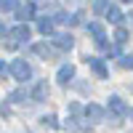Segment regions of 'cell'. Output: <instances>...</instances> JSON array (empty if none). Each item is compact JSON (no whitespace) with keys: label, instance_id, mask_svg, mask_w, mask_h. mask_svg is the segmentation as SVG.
Returning <instances> with one entry per match:
<instances>
[{"label":"cell","instance_id":"cell-1","mask_svg":"<svg viewBox=\"0 0 133 133\" xmlns=\"http://www.w3.org/2000/svg\"><path fill=\"white\" fill-rule=\"evenodd\" d=\"M11 72H14L16 80H29V75H32L29 64H27V61H21V59H16L14 64H11Z\"/></svg>","mask_w":133,"mask_h":133},{"label":"cell","instance_id":"cell-2","mask_svg":"<svg viewBox=\"0 0 133 133\" xmlns=\"http://www.w3.org/2000/svg\"><path fill=\"white\" fill-rule=\"evenodd\" d=\"M88 32L93 35V40H96V45H98V48H107V35H104V27H101V24L91 21V24H88Z\"/></svg>","mask_w":133,"mask_h":133},{"label":"cell","instance_id":"cell-3","mask_svg":"<svg viewBox=\"0 0 133 133\" xmlns=\"http://www.w3.org/2000/svg\"><path fill=\"white\" fill-rule=\"evenodd\" d=\"M109 112H115L117 117H123V115L128 112V107L123 104V98H117V96H112V98H109Z\"/></svg>","mask_w":133,"mask_h":133},{"label":"cell","instance_id":"cell-4","mask_svg":"<svg viewBox=\"0 0 133 133\" xmlns=\"http://www.w3.org/2000/svg\"><path fill=\"white\" fill-rule=\"evenodd\" d=\"M72 77H75V66H72V64H64V66H61V69H59V75H56V80L66 85V83H69V80H72Z\"/></svg>","mask_w":133,"mask_h":133},{"label":"cell","instance_id":"cell-5","mask_svg":"<svg viewBox=\"0 0 133 133\" xmlns=\"http://www.w3.org/2000/svg\"><path fill=\"white\" fill-rule=\"evenodd\" d=\"M53 45L56 48H61V51H66V48H72V35H53Z\"/></svg>","mask_w":133,"mask_h":133},{"label":"cell","instance_id":"cell-6","mask_svg":"<svg viewBox=\"0 0 133 133\" xmlns=\"http://www.w3.org/2000/svg\"><path fill=\"white\" fill-rule=\"evenodd\" d=\"M107 21H112V24H123V14H120V8L109 5V11H107Z\"/></svg>","mask_w":133,"mask_h":133},{"label":"cell","instance_id":"cell-7","mask_svg":"<svg viewBox=\"0 0 133 133\" xmlns=\"http://www.w3.org/2000/svg\"><path fill=\"white\" fill-rule=\"evenodd\" d=\"M37 29H40V35H53V19H40Z\"/></svg>","mask_w":133,"mask_h":133},{"label":"cell","instance_id":"cell-8","mask_svg":"<svg viewBox=\"0 0 133 133\" xmlns=\"http://www.w3.org/2000/svg\"><path fill=\"white\" fill-rule=\"evenodd\" d=\"M85 115L91 117V120H96V123H98V120L104 117V112H101V107H96V104H88V107H85Z\"/></svg>","mask_w":133,"mask_h":133},{"label":"cell","instance_id":"cell-9","mask_svg":"<svg viewBox=\"0 0 133 133\" xmlns=\"http://www.w3.org/2000/svg\"><path fill=\"white\" fill-rule=\"evenodd\" d=\"M88 64L93 66V72H96L98 77H101V80H104V77H107V66H104L101 61H98V59H93V56H91V59H88Z\"/></svg>","mask_w":133,"mask_h":133},{"label":"cell","instance_id":"cell-10","mask_svg":"<svg viewBox=\"0 0 133 133\" xmlns=\"http://www.w3.org/2000/svg\"><path fill=\"white\" fill-rule=\"evenodd\" d=\"M32 14H35V5H32V3H27L24 8H19V19H21V21H29V19H35Z\"/></svg>","mask_w":133,"mask_h":133},{"label":"cell","instance_id":"cell-11","mask_svg":"<svg viewBox=\"0 0 133 133\" xmlns=\"http://www.w3.org/2000/svg\"><path fill=\"white\" fill-rule=\"evenodd\" d=\"M32 51H35L37 56H43V59H51V48H48V43H37V45H32Z\"/></svg>","mask_w":133,"mask_h":133},{"label":"cell","instance_id":"cell-12","mask_svg":"<svg viewBox=\"0 0 133 133\" xmlns=\"http://www.w3.org/2000/svg\"><path fill=\"white\" fill-rule=\"evenodd\" d=\"M11 37H16V40H27L29 37V27H24V24H19L14 32H11Z\"/></svg>","mask_w":133,"mask_h":133},{"label":"cell","instance_id":"cell-13","mask_svg":"<svg viewBox=\"0 0 133 133\" xmlns=\"http://www.w3.org/2000/svg\"><path fill=\"white\" fill-rule=\"evenodd\" d=\"M45 93H48V83H40V85L35 88V93H32V98H35V101H43Z\"/></svg>","mask_w":133,"mask_h":133},{"label":"cell","instance_id":"cell-14","mask_svg":"<svg viewBox=\"0 0 133 133\" xmlns=\"http://www.w3.org/2000/svg\"><path fill=\"white\" fill-rule=\"evenodd\" d=\"M19 5V0H0V8H3V14H5V11H14Z\"/></svg>","mask_w":133,"mask_h":133},{"label":"cell","instance_id":"cell-15","mask_svg":"<svg viewBox=\"0 0 133 133\" xmlns=\"http://www.w3.org/2000/svg\"><path fill=\"white\" fill-rule=\"evenodd\" d=\"M115 40H117V45L128 43V32H125V29H117V32H115Z\"/></svg>","mask_w":133,"mask_h":133},{"label":"cell","instance_id":"cell-16","mask_svg":"<svg viewBox=\"0 0 133 133\" xmlns=\"http://www.w3.org/2000/svg\"><path fill=\"white\" fill-rule=\"evenodd\" d=\"M43 125H48V128H59L56 115H45V117H43Z\"/></svg>","mask_w":133,"mask_h":133},{"label":"cell","instance_id":"cell-17","mask_svg":"<svg viewBox=\"0 0 133 133\" xmlns=\"http://www.w3.org/2000/svg\"><path fill=\"white\" fill-rule=\"evenodd\" d=\"M93 11H96V14H101V11H109V8H107V0H96V3H93Z\"/></svg>","mask_w":133,"mask_h":133},{"label":"cell","instance_id":"cell-18","mask_svg":"<svg viewBox=\"0 0 133 133\" xmlns=\"http://www.w3.org/2000/svg\"><path fill=\"white\" fill-rule=\"evenodd\" d=\"M120 66H125V69H130V66H133V56H123V59H120Z\"/></svg>","mask_w":133,"mask_h":133},{"label":"cell","instance_id":"cell-19","mask_svg":"<svg viewBox=\"0 0 133 133\" xmlns=\"http://www.w3.org/2000/svg\"><path fill=\"white\" fill-rule=\"evenodd\" d=\"M123 3H133V0H123Z\"/></svg>","mask_w":133,"mask_h":133}]
</instances>
